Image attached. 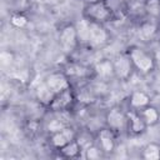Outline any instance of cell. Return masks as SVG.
<instances>
[{
  "instance_id": "ffe728a7",
  "label": "cell",
  "mask_w": 160,
  "mask_h": 160,
  "mask_svg": "<svg viewBox=\"0 0 160 160\" xmlns=\"http://www.w3.org/2000/svg\"><path fill=\"white\" fill-rule=\"evenodd\" d=\"M26 22H28V19L24 15H20L19 14V15H14L11 18V24L14 26H16V28H22V26L26 25Z\"/></svg>"
},
{
  "instance_id": "9a60e30c",
  "label": "cell",
  "mask_w": 160,
  "mask_h": 160,
  "mask_svg": "<svg viewBox=\"0 0 160 160\" xmlns=\"http://www.w3.org/2000/svg\"><path fill=\"white\" fill-rule=\"evenodd\" d=\"M142 156L146 160H158L160 158V145L154 144V142L146 145V148L144 149Z\"/></svg>"
},
{
  "instance_id": "8fae6325",
  "label": "cell",
  "mask_w": 160,
  "mask_h": 160,
  "mask_svg": "<svg viewBox=\"0 0 160 160\" xmlns=\"http://www.w3.org/2000/svg\"><path fill=\"white\" fill-rule=\"evenodd\" d=\"M99 141L101 145V149L105 152H110L114 150L115 146V139H114V134L111 130L109 129H104L99 132Z\"/></svg>"
},
{
  "instance_id": "2e32d148",
  "label": "cell",
  "mask_w": 160,
  "mask_h": 160,
  "mask_svg": "<svg viewBox=\"0 0 160 160\" xmlns=\"http://www.w3.org/2000/svg\"><path fill=\"white\" fill-rule=\"evenodd\" d=\"M141 118L144 119V121H145L146 125H152V124H155V122L158 121L159 114H158V111H156L155 108H152V106H146V108L142 110V116H141Z\"/></svg>"
},
{
  "instance_id": "7402d4cb",
  "label": "cell",
  "mask_w": 160,
  "mask_h": 160,
  "mask_svg": "<svg viewBox=\"0 0 160 160\" xmlns=\"http://www.w3.org/2000/svg\"><path fill=\"white\" fill-rule=\"evenodd\" d=\"M100 156V154H99V150L96 149V148H94V146H89L88 149H86V158L88 159H98Z\"/></svg>"
},
{
  "instance_id": "8992f818",
  "label": "cell",
  "mask_w": 160,
  "mask_h": 160,
  "mask_svg": "<svg viewBox=\"0 0 160 160\" xmlns=\"http://www.w3.org/2000/svg\"><path fill=\"white\" fill-rule=\"evenodd\" d=\"M114 74L119 79H128L131 74V59L128 56H119L114 61Z\"/></svg>"
},
{
  "instance_id": "5b68a950",
  "label": "cell",
  "mask_w": 160,
  "mask_h": 160,
  "mask_svg": "<svg viewBox=\"0 0 160 160\" xmlns=\"http://www.w3.org/2000/svg\"><path fill=\"white\" fill-rule=\"evenodd\" d=\"M106 40H108V32L100 25V22L90 21V39H89V44H91L94 46H99V45H102L104 42H106Z\"/></svg>"
},
{
  "instance_id": "3957f363",
  "label": "cell",
  "mask_w": 160,
  "mask_h": 160,
  "mask_svg": "<svg viewBox=\"0 0 160 160\" xmlns=\"http://www.w3.org/2000/svg\"><path fill=\"white\" fill-rule=\"evenodd\" d=\"M78 42V35H76V29L74 25H66L62 28L60 32V45L65 52H70L74 50Z\"/></svg>"
},
{
  "instance_id": "6da1fadb",
  "label": "cell",
  "mask_w": 160,
  "mask_h": 160,
  "mask_svg": "<svg viewBox=\"0 0 160 160\" xmlns=\"http://www.w3.org/2000/svg\"><path fill=\"white\" fill-rule=\"evenodd\" d=\"M85 16L90 21L101 22L110 18V9L104 1L96 0V1L90 2L85 8Z\"/></svg>"
},
{
  "instance_id": "7c38bea8",
  "label": "cell",
  "mask_w": 160,
  "mask_h": 160,
  "mask_svg": "<svg viewBox=\"0 0 160 160\" xmlns=\"http://www.w3.org/2000/svg\"><path fill=\"white\" fill-rule=\"evenodd\" d=\"M55 95H56V94L48 86L46 82H45V84H41V85L38 86V89H36V99H38L41 104H44V105H50V104L52 102Z\"/></svg>"
},
{
  "instance_id": "603a6c76",
  "label": "cell",
  "mask_w": 160,
  "mask_h": 160,
  "mask_svg": "<svg viewBox=\"0 0 160 160\" xmlns=\"http://www.w3.org/2000/svg\"><path fill=\"white\" fill-rule=\"evenodd\" d=\"M0 58H1L2 65H8V64H10L12 61V55L10 52H8V51H2L1 55H0Z\"/></svg>"
},
{
  "instance_id": "30bf717a",
  "label": "cell",
  "mask_w": 160,
  "mask_h": 160,
  "mask_svg": "<svg viewBox=\"0 0 160 160\" xmlns=\"http://www.w3.org/2000/svg\"><path fill=\"white\" fill-rule=\"evenodd\" d=\"M75 29H76L78 41L81 42V44L89 42V39H90V20L86 19V18L79 20L78 24L75 25Z\"/></svg>"
},
{
  "instance_id": "ac0fdd59",
  "label": "cell",
  "mask_w": 160,
  "mask_h": 160,
  "mask_svg": "<svg viewBox=\"0 0 160 160\" xmlns=\"http://www.w3.org/2000/svg\"><path fill=\"white\" fill-rule=\"evenodd\" d=\"M129 119H130V129L134 132L142 131V129L146 125L142 118H140L139 115H135V114H129Z\"/></svg>"
},
{
  "instance_id": "7a4b0ae2",
  "label": "cell",
  "mask_w": 160,
  "mask_h": 160,
  "mask_svg": "<svg viewBox=\"0 0 160 160\" xmlns=\"http://www.w3.org/2000/svg\"><path fill=\"white\" fill-rule=\"evenodd\" d=\"M129 58L131 59V62L141 71L146 72V71H150L152 69V58L146 54L142 49L140 48H132L130 49V52H129Z\"/></svg>"
},
{
  "instance_id": "d6986e66",
  "label": "cell",
  "mask_w": 160,
  "mask_h": 160,
  "mask_svg": "<svg viewBox=\"0 0 160 160\" xmlns=\"http://www.w3.org/2000/svg\"><path fill=\"white\" fill-rule=\"evenodd\" d=\"M140 34L144 39H150L155 34V26L152 24H144L140 28Z\"/></svg>"
},
{
  "instance_id": "5bb4252c",
  "label": "cell",
  "mask_w": 160,
  "mask_h": 160,
  "mask_svg": "<svg viewBox=\"0 0 160 160\" xmlns=\"http://www.w3.org/2000/svg\"><path fill=\"white\" fill-rule=\"evenodd\" d=\"M149 101H150L149 96L142 91H135L130 98V104L134 108H144L149 104Z\"/></svg>"
},
{
  "instance_id": "277c9868",
  "label": "cell",
  "mask_w": 160,
  "mask_h": 160,
  "mask_svg": "<svg viewBox=\"0 0 160 160\" xmlns=\"http://www.w3.org/2000/svg\"><path fill=\"white\" fill-rule=\"evenodd\" d=\"M75 139V132L72 129L70 128H62L61 130L56 131V132H52V136H51V142L55 148L58 149H61L64 148L65 145H68L69 142H71L72 140Z\"/></svg>"
},
{
  "instance_id": "52a82bcc",
  "label": "cell",
  "mask_w": 160,
  "mask_h": 160,
  "mask_svg": "<svg viewBox=\"0 0 160 160\" xmlns=\"http://www.w3.org/2000/svg\"><path fill=\"white\" fill-rule=\"evenodd\" d=\"M71 102H72V94H71L70 89L68 88L55 95L50 106L54 110H65L71 105Z\"/></svg>"
},
{
  "instance_id": "4fadbf2b",
  "label": "cell",
  "mask_w": 160,
  "mask_h": 160,
  "mask_svg": "<svg viewBox=\"0 0 160 160\" xmlns=\"http://www.w3.org/2000/svg\"><path fill=\"white\" fill-rule=\"evenodd\" d=\"M95 71L100 78H109L114 74V65L109 60H102L96 64Z\"/></svg>"
},
{
  "instance_id": "ba28073f",
  "label": "cell",
  "mask_w": 160,
  "mask_h": 160,
  "mask_svg": "<svg viewBox=\"0 0 160 160\" xmlns=\"http://www.w3.org/2000/svg\"><path fill=\"white\" fill-rule=\"evenodd\" d=\"M106 121L110 129L112 130H120L126 124V116L122 114V111L118 108L111 109L106 115Z\"/></svg>"
},
{
  "instance_id": "9c48e42d",
  "label": "cell",
  "mask_w": 160,
  "mask_h": 160,
  "mask_svg": "<svg viewBox=\"0 0 160 160\" xmlns=\"http://www.w3.org/2000/svg\"><path fill=\"white\" fill-rule=\"evenodd\" d=\"M46 84H48V86H49L55 94H58V92H60V91H62V90H65V89L69 88L68 79L65 78L64 74H59V72L50 75V76L48 78V80H46Z\"/></svg>"
},
{
  "instance_id": "44dd1931",
  "label": "cell",
  "mask_w": 160,
  "mask_h": 160,
  "mask_svg": "<svg viewBox=\"0 0 160 160\" xmlns=\"http://www.w3.org/2000/svg\"><path fill=\"white\" fill-rule=\"evenodd\" d=\"M62 128H65V126H64V124H62L60 120H52V121L49 124V130L52 131V132H56V131L61 130Z\"/></svg>"
},
{
  "instance_id": "e0dca14e",
  "label": "cell",
  "mask_w": 160,
  "mask_h": 160,
  "mask_svg": "<svg viewBox=\"0 0 160 160\" xmlns=\"http://www.w3.org/2000/svg\"><path fill=\"white\" fill-rule=\"evenodd\" d=\"M80 149H81L80 144H79L78 141L72 140L71 142H69L68 145H65V146L61 148L60 150H61V152H62L64 156H66V158H74V156H76V155L79 154Z\"/></svg>"
}]
</instances>
